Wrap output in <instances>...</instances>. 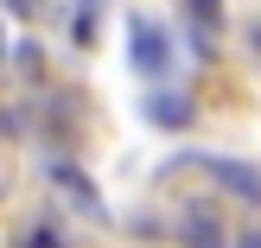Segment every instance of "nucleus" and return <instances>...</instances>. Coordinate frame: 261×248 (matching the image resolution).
<instances>
[{
  "label": "nucleus",
  "mask_w": 261,
  "mask_h": 248,
  "mask_svg": "<svg viewBox=\"0 0 261 248\" xmlns=\"http://www.w3.org/2000/svg\"><path fill=\"white\" fill-rule=\"evenodd\" d=\"M127 38H134V70H140V76H160L166 64H172V38H166L160 19H134Z\"/></svg>",
  "instance_id": "1"
},
{
  "label": "nucleus",
  "mask_w": 261,
  "mask_h": 248,
  "mask_svg": "<svg viewBox=\"0 0 261 248\" xmlns=\"http://www.w3.org/2000/svg\"><path fill=\"white\" fill-rule=\"evenodd\" d=\"M178 242L185 248H223V216H217V204H185V210H178Z\"/></svg>",
  "instance_id": "2"
},
{
  "label": "nucleus",
  "mask_w": 261,
  "mask_h": 248,
  "mask_svg": "<svg viewBox=\"0 0 261 248\" xmlns=\"http://www.w3.org/2000/svg\"><path fill=\"white\" fill-rule=\"evenodd\" d=\"M211 178H217V191H223V198L261 204V172H255V166H242V159H211Z\"/></svg>",
  "instance_id": "3"
},
{
  "label": "nucleus",
  "mask_w": 261,
  "mask_h": 248,
  "mask_svg": "<svg viewBox=\"0 0 261 248\" xmlns=\"http://www.w3.org/2000/svg\"><path fill=\"white\" fill-rule=\"evenodd\" d=\"M51 185H58V198H70L83 216H102V198H96V185H89L76 166H51Z\"/></svg>",
  "instance_id": "4"
},
{
  "label": "nucleus",
  "mask_w": 261,
  "mask_h": 248,
  "mask_svg": "<svg viewBox=\"0 0 261 248\" xmlns=\"http://www.w3.org/2000/svg\"><path fill=\"white\" fill-rule=\"evenodd\" d=\"M147 121L153 127H191V96L185 89H153L147 96Z\"/></svg>",
  "instance_id": "5"
},
{
  "label": "nucleus",
  "mask_w": 261,
  "mask_h": 248,
  "mask_svg": "<svg viewBox=\"0 0 261 248\" xmlns=\"http://www.w3.org/2000/svg\"><path fill=\"white\" fill-rule=\"evenodd\" d=\"M185 7H191V19H198V51L211 58V25L223 19V7H217V0H185Z\"/></svg>",
  "instance_id": "6"
},
{
  "label": "nucleus",
  "mask_w": 261,
  "mask_h": 248,
  "mask_svg": "<svg viewBox=\"0 0 261 248\" xmlns=\"http://www.w3.org/2000/svg\"><path fill=\"white\" fill-rule=\"evenodd\" d=\"M236 248H261V229H242V236H236Z\"/></svg>",
  "instance_id": "7"
},
{
  "label": "nucleus",
  "mask_w": 261,
  "mask_h": 248,
  "mask_svg": "<svg viewBox=\"0 0 261 248\" xmlns=\"http://www.w3.org/2000/svg\"><path fill=\"white\" fill-rule=\"evenodd\" d=\"M7 7H19V13H32V0H7Z\"/></svg>",
  "instance_id": "8"
},
{
  "label": "nucleus",
  "mask_w": 261,
  "mask_h": 248,
  "mask_svg": "<svg viewBox=\"0 0 261 248\" xmlns=\"http://www.w3.org/2000/svg\"><path fill=\"white\" fill-rule=\"evenodd\" d=\"M0 58H7V38H0Z\"/></svg>",
  "instance_id": "9"
}]
</instances>
